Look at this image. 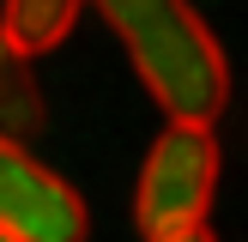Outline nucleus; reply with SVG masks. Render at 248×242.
Returning a JSON list of instances; mask_svg holds the SVG:
<instances>
[{"label":"nucleus","mask_w":248,"mask_h":242,"mask_svg":"<svg viewBox=\"0 0 248 242\" xmlns=\"http://www.w3.org/2000/svg\"><path fill=\"white\" fill-rule=\"evenodd\" d=\"M121 36L140 85L170 121H212L230 103V67L194 0H91Z\"/></svg>","instance_id":"f257e3e1"},{"label":"nucleus","mask_w":248,"mask_h":242,"mask_svg":"<svg viewBox=\"0 0 248 242\" xmlns=\"http://www.w3.org/2000/svg\"><path fill=\"white\" fill-rule=\"evenodd\" d=\"M218 188V139L212 121H170L157 145L145 151L140 194H133V218H140L145 242L182 236V230L206 224V206Z\"/></svg>","instance_id":"f03ea898"},{"label":"nucleus","mask_w":248,"mask_h":242,"mask_svg":"<svg viewBox=\"0 0 248 242\" xmlns=\"http://www.w3.org/2000/svg\"><path fill=\"white\" fill-rule=\"evenodd\" d=\"M0 224H12L24 242H85V200L43 169L24 139L0 133Z\"/></svg>","instance_id":"7ed1b4c3"},{"label":"nucleus","mask_w":248,"mask_h":242,"mask_svg":"<svg viewBox=\"0 0 248 242\" xmlns=\"http://www.w3.org/2000/svg\"><path fill=\"white\" fill-rule=\"evenodd\" d=\"M43 127V91L31 73V48H18L0 24V133L6 139H31Z\"/></svg>","instance_id":"20e7f679"},{"label":"nucleus","mask_w":248,"mask_h":242,"mask_svg":"<svg viewBox=\"0 0 248 242\" xmlns=\"http://www.w3.org/2000/svg\"><path fill=\"white\" fill-rule=\"evenodd\" d=\"M79 6H85V0H0V24H6V36L18 48L48 55V48L73 30Z\"/></svg>","instance_id":"39448f33"},{"label":"nucleus","mask_w":248,"mask_h":242,"mask_svg":"<svg viewBox=\"0 0 248 242\" xmlns=\"http://www.w3.org/2000/svg\"><path fill=\"white\" fill-rule=\"evenodd\" d=\"M164 242H212V236H206V224H200V230H182V236H164Z\"/></svg>","instance_id":"423d86ee"},{"label":"nucleus","mask_w":248,"mask_h":242,"mask_svg":"<svg viewBox=\"0 0 248 242\" xmlns=\"http://www.w3.org/2000/svg\"><path fill=\"white\" fill-rule=\"evenodd\" d=\"M0 242H24V236H18V230H12V224H0Z\"/></svg>","instance_id":"0eeeda50"}]
</instances>
